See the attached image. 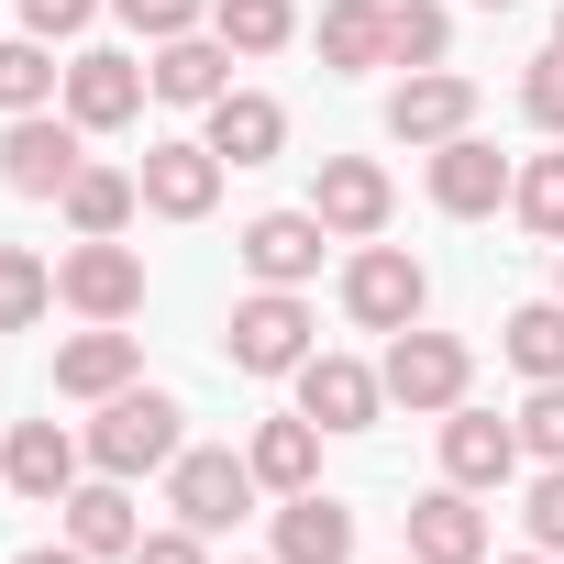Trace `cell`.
Segmentation results:
<instances>
[{
    "label": "cell",
    "instance_id": "6da1fadb",
    "mask_svg": "<svg viewBox=\"0 0 564 564\" xmlns=\"http://www.w3.org/2000/svg\"><path fill=\"white\" fill-rule=\"evenodd\" d=\"M177 421H188V410H177L166 388H144V377H133L122 399H100V421H89L78 443H89V465H100V476H122V487H133V476H166V465L188 454V432H177Z\"/></svg>",
    "mask_w": 564,
    "mask_h": 564
},
{
    "label": "cell",
    "instance_id": "7a4b0ae2",
    "mask_svg": "<svg viewBox=\"0 0 564 564\" xmlns=\"http://www.w3.org/2000/svg\"><path fill=\"white\" fill-rule=\"evenodd\" d=\"M221 355H232L243 377H300V366L322 355V333H311V300H300V289H254V300H232V322H221Z\"/></svg>",
    "mask_w": 564,
    "mask_h": 564
},
{
    "label": "cell",
    "instance_id": "3957f363",
    "mask_svg": "<svg viewBox=\"0 0 564 564\" xmlns=\"http://www.w3.org/2000/svg\"><path fill=\"white\" fill-rule=\"evenodd\" d=\"M56 300H67L78 322H133V311H144V254H133L122 232H78V243L56 254Z\"/></svg>",
    "mask_w": 564,
    "mask_h": 564
},
{
    "label": "cell",
    "instance_id": "277c9868",
    "mask_svg": "<svg viewBox=\"0 0 564 564\" xmlns=\"http://www.w3.org/2000/svg\"><path fill=\"white\" fill-rule=\"evenodd\" d=\"M421 311H432L421 254H410V243H355V265H344V322H355V333H410Z\"/></svg>",
    "mask_w": 564,
    "mask_h": 564
},
{
    "label": "cell",
    "instance_id": "5b68a950",
    "mask_svg": "<svg viewBox=\"0 0 564 564\" xmlns=\"http://www.w3.org/2000/svg\"><path fill=\"white\" fill-rule=\"evenodd\" d=\"M377 377H388V410H432V421H443V410L476 388V355H465L454 333H421V322H410V333H388V366H377Z\"/></svg>",
    "mask_w": 564,
    "mask_h": 564
},
{
    "label": "cell",
    "instance_id": "8992f818",
    "mask_svg": "<svg viewBox=\"0 0 564 564\" xmlns=\"http://www.w3.org/2000/svg\"><path fill=\"white\" fill-rule=\"evenodd\" d=\"M78 166H89V133L78 122H56V111L0 122V188H12V199H67Z\"/></svg>",
    "mask_w": 564,
    "mask_h": 564
},
{
    "label": "cell",
    "instance_id": "52a82bcc",
    "mask_svg": "<svg viewBox=\"0 0 564 564\" xmlns=\"http://www.w3.org/2000/svg\"><path fill=\"white\" fill-rule=\"evenodd\" d=\"M144 100H155L144 56H122V45L67 56V122H78V133H122V122H144Z\"/></svg>",
    "mask_w": 564,
    "mask_h": 564
},
{
    "label": "cell",
    "instance_id": "ba28073f",
    "mask_svg": "<svg viewBox=\"0 0 564 564\" xmlns=\"http://www.w3.org/2000/svg\"><path fill=\"white\" fill-rule=\"evenodd\" d=\"M311 210H322V232H333V243H377V232H388V210H399V188H388V166H377V155H322Z\"/></svg>",
    "mask_w": 564,
    "mask_h": 564
},
{
    "label": "cell",
    "instance_id": "9c48e42d",
    "mask_svg": "<svg viewBox=\"0 0 564 564\" xmlns=\"http://www.w3.org/2000/svg\"><path fill=\"white\" fill-rule=\"evenodd\" d=\"M322 243H333V232H322V210H254L232 254H243L254 289H311V276H322Z\"/></svg>",
    "mask_w": 564,
    "mask_h": 564
},
{
    "label": "cell",
    "instance_id": "30bf717a",
    "mask_svg": "<svg viewBox=\"0 0 564 564\" xmlns=\"http://www.w3.org/2000/svg\"><path fill=\"white\" fill-rule=\"evenodd\" d=\"M388 133L399 144H454V133H476V78H454V67H410L399 89H388Z\"/></svg>",
    "mask_w": 564,
    "mask_h": 564
},
{
    "label": "cell",
    "instance_id": "8fae6325",
    "mask_svg": "<svg viewBox=\"0 0 564 564\" xmlns=\"http://www.w3.org/2000/svg\"><path fill=\"white\" fill-rule=\"evenodd\" d=\"M78 465H89V443H78L67 421H23L12 443H0V487H12V498H34V509H67Z\"/></svg>",
    "mask_w": 564,
    "mask_h": 564
},
{
    "label": "cell",
    "instance_id": "7c38bea8",
    "mask_svg": "<svg viewBox=\"0 0 564 564\" xmlns=\"http://www.w3.org/2000/svg\"><path fill=\"white\" fill-rule=\"evenodd\" d=\"M509 188H520V166H509L487 133H454V144H432V210H454V221H487Z\"/></svg>",
    "mask_w": 564,
    "mask_h": 564
},
{
    "label": "cell",
    "instance_id": "4fadbf2b",
    "mask_svg": "<svg viewBox=\"0 0 564 564\" xmlns=\"http://www.w3.org/2000/svg\"><path fill=\"white\" fill-rule=\"evenodd\" d=\"M144 377V333H122V322H89V333H67L56 344V399H122Z\"/></svg>",
    "mask_w": 564,
    "mask_h": 564
},
{
    "label": "cell",
    "instance_id": "5bb4252c",
    "mask_svg": "<svg viewBox=\"0 0 564 564\" xmlns=\"http://www.w3.org/2000/svg\"><path fill=\"white\" fill-rule=\"evenodd\" d=\"M166 509H177L188 531H232V520L254 509V465H243V454H177V465H166Z\"/></svg>",
    "mask_w": 564,
    "mask_h": 564
},
{
    "label": "cell",
    "instance_id": "9a60e30c",
    "mask_svg": "<svg viewBox=\"0 0 564 564\" xmlns=\"http://www.w3.org/2000/svg\"><path fill=\"white\" fill-rule=\"evenodd\" d=\"M133 177H144V210H155V221H210V199H221V155L188 144V133H177V144H144Z\"/></svg>",
    "mask_w": 564,
    "mask_h": 564
},
{
    "label": "cell",
    "instance_id": "2e32d148",
    "mask_svg": "<svg viewBox=\"0 0 564 564\" xmlns=\"http://www.w3.org/2000/svg\"><path fill=\"white\" fill-rule=\"evenodd\" d=\"M300 410H311L322 432H377L388 377H377V366H355V355H311V366H300Z\"/></svg>",
    "mask_w": 564,
    "mask_h": 564
},
{
    "label": "cell",
    "instance_id": "e0dca14e",
    "mask_svg": "<svg viewBox=\"0 0 564 564\" xmlns=\"http://www.w3.org/2000/svg\"><path fill=\"white\" fill-rule=\"evenodd\" d=\"M443 476L454 487H509L520 476V421H498V410H443Z\"/></svg>",
    "mask_w": 564,
    "mask_h": 564
},
{
    "label": "cell",
    "instance_id": "ac0fdd59",
    "mask_svg": "<svg viewBox=\"0 0 564 564\" xmlns=\"http://www.w3.org/2000/svg\"><path fill=\"white\" fill-rule=\"evenodd\" d=\"M144 78H155L166 111H210V100L232 89V45H221V34H166V45L144 56Z\"/></svg>",
    "mask_w": 564,
    "mask_h": 564
},
{
    "label": "cell",
    "instance_id": "d6986e66",
    "mask_svg": "<svg viewBox=\"0 0 564 564\" xmlns=\"http://www.w3.org/2000/svg\"><path fill=\"white\" fill-rule=\"evenodd\" d=\"M410 553L421 564H487V509H476V487H432V498H410Z\"/></svg>",
    "mask_w": 564,
    "mask_h": 564
},
{
    "label": "cell",
    "instance_id": "ffe728a7",
    "mask_svg": "<svg viewBox=\"0 0 564 564\" xmlns=\"http://www.w3.org/2000/svg\"><path fill=\"white\" fill-rule=\"evenodd\" d=\"M221 166H276V155H289V111H276L265 89H221L210 100V133H199Z\"/></svg>",
    "mask_w": 564,
    "mask_h": 564
},
{
    "label": "cell",
    "instance_id": "44dd1931",
    "mask_svg": "<svg viewBox=\"0 0 564 564\" xmlns=\"http://www.w3.org/2000/svg\"><path fill=\"white\" fill-rule=\"evenodd\" d=\"M67 542L89 553V564H133V542H144V509H133V487L122 476H89V487H67Z\"/></svg>",
    "mask_w": 564,
    "mask_h": 564
},
{
    "label": "cell",
    "instance_id": "7402d4cb",
    "mask_svg": "<svg viewBox=\"0 0 564 564\" xmlns=\"http://www.w3.org/2000/svg\"><path fill=\"white\" fill-rule=\"evenodd\" d=\"M322 421L311 410H289V421H265L254 443H243V465H254V487H276V498H300V487H322Z\"/></svg>",
    "mask_w": 564,
    "mask_h": 564
},
{
    "label": "cell",
    "instance_id": "603a6c76",
    "mask_svg": "<svg viewBox=\"0 0 564 564\" xmlns=\"http://www.w3.org/2000/svg\"><path fill=\"white\" fill-rule=\"evenodd\" d=\"M276 564H355V509L300 487L289 509H276Z\"/></svg>",
    "mask_w": 564,
    "mask_h": 564
},
{
    "label": "cell",
    "instance_id": "cb8c5ba5",
    "mask_svg": "<svg viewBox=\"0 0 564 564\" xmlns=\"http://www.w3.org/2000/svg\"><path fill=\"white\" fill-rule=\"evenodd\" d=\"M56 89H67V67H56V45H45V34H0V122L56 111Z\"/></svg>",
    "mask_w": 564,
    "mask_h": 564
},
{
    "label": "cell",
    "instance_id": "d4e9b609",
    "mask_svg": "<svg viewBox=\"0 0 564 564\" xmlns=\"http://www.w3.org/2000/svg\"><path fill=\"white\" fill-rule=\"evenodd\" d=\"M322 67L333 78L388 67V0H322Z\"/></svg>",
    "mask_w": 564,
    "mask_h": 564
},
{
    "label": "cell",
    "instance_id": "484cf974",
    "mask_svg": "<svg viewBox=\"0 0 564 564\" xmlns=\"http://www.w3.org/2000/svg\"><path fill=\"white\" fill-rule=\"evenodd\" d=\"M56 210H67V232H122V221L144 210V177H122V166H78Z\"/></svg>",
    "mask_w": 564,
    "mask_h": 564
},
{
    "label": "cell",
    "instance_id": "4316f807",
    "mask_svg": "<svg viewBox=\"0 0 564 564\" xmlns=\"http://www.w3.org/2000/svg\"><path fill=\"white\" fill-rule=\"evenodd\" d=\"M498 355L542 388V377H564V300H520L509 311V333H498Z\"/></svg>",
    "mask_w": 564,
    "mask_h": 564
},
{
    "label": "cell",
    "instance_id": "83f0119b",
    "mask_svg": "<svg viewBox=\"0 0 564 564\" xmlns=\"http://www.w3.org/2000/svg\"><path fill=\"white\" fill-rule=\"evenodd\" d=\"M443 56H454L443 0H388V67H443Z\"/></svg>",
    "mask_w": 564,
    "mask_h": 564
},
{
    "label": "cell",
    "instance_id": "f1b7e54d",
    "mask_svg": "<svg viewBox=\"0 0 564 564\" xmlns=\"http://www.w3.org/2000/svg\"><path fill=\"white\" fill-rule=\"evenodd\" d=\"M56 311V265L23 254V243H0V333H34Z\"/></svg>",
    "mask_w": 564,
    "mask_h": 564
},
{
    "label": "cell",
    "instance_id": "f546056e",
    "mask_svg": "<svg viewBox=\"0 0 564 564\" xmlns=\"http://www.w3.org/2000/svg\"><path fill=\"white\" fill-rule=\"evenodd\" d=\"M210 34L232 56H276V45L300 34V12H289V0H210Z\"/></svg>",
    "mask_w": 564,
    "mask_h": 564
},
{
    "label": "cell",
    "instance_id": "4dcf8cb0",
    "mask_svg": "<svg viewBox=\"0 0 564 564\" xmlns=\"http://www.w3.org/2000/svg\"><path fill=\"white\" fill-rule=\"evenodd\" d=\"M509 210H520L542 243H564V155H531V166H520V188H509Z\"/></svg>",
    "mask_w": 564,
    "mask_h": 564
},
{
    "label": "cell",
    "instance_id": "1f68e13d",
    "mask_svg": "<svg viewBox=\"0 0 564 564\" xmlns=\"http://www.w3.org/2000/svg\"><path fill=\"white\" fill-rule=\"evenodd\" d=\"M520 111H531V133H564V45H542L520 67Z\"/></svg>",
    "mask_w": 564,
    "mask_h": 564
},
{
    "label": "cell",
    "instance_id": "d6a6232c",
    "mask_svg": "<svg viewBox=\"0 0 564 564\" xmlns=\"http://www.w3.org/2000/svg\"><path fill=\"white\" fill-rule=\"evenodd\" d=\"M520 454L564 465V377H542V388H531V410H520Z\"/></svg>",
    "mask_w": 564,
    "mask_h": 564
},
{
    "label": "cell",
    "instance_id": "836d02e7",
    "mask_svg": "<svg viewBox=\"0 0 564 564\" xmlns=\"http://www.w3.org/2000/svg\"><path fill=\"white\" fill-rule=\"evenodd\" d=\"M111 12H122L144 45H166V34H199V23H210V0H111Z\"/></svg>",
    "mask_w": 564,
    "mask_h": 564
},
{
    "label": "cell",
    "instance_id": "e575fe53",
    "mask_svg": "<svg viewBox=\"0 0 564 564\" xmlns=\"http://www.w3.org/2000/svg\"><path fill=\"white\" fill-rule=\"evenodd\" d=\"M520 520H531V553H564V465L531 476V509H520Z\"/></svg>",
    "mask_w": 564,
    "mask_h": 564
},
{
    "label": "cell",
    "instance_id": "d590c367",
    "mask_svg": "<svg viewBox=\"0 0 564 564\" xmlns=\"http://www.w3.org/2000/svg\"><path fill=\"white\" fill-rule=\"evenodd\" d=\"M133 564H210V531H188V520H177V531H144Z\"/></svg>",
    "mask_w": 564,
    "mask_h": 564
},
{
    "label": "cell",
    "instance_id": "8d00e7d4",
    "mask_svg": "<svg viewBox=\"0 0 564 564\" xmlns=\"http://www.w3.org/2000/svg\"><path fill=\"white\" fill-rule=\"evenodd\" d=\"M89 12H100V0H23V34H89Z\"/></svg>",
    "mask_w": 564,
    "mask_h": 564
},
{
    "label": "cell",
    "instance_id": "74e56055",
    "mask_svg": "<svg viewBox=\"0 0 564 564\" xmlns=\"http://www.w3.org/2000/svg\"><path fill=\"white\" fill-rule=\"evenodd\" d=\"M12 564H89L78 542H34V553H12Z\"/></svg>",
    "mask_w": 564,
    "mask_h": 564
},
{
    "label": "cell",
    "instance_id": "f35d334b",
    "mask_svg": "<svg viewBox=\"0 0 564 564\" xmlns=\"http://www.w3.org/2000/svg\"><path fill=\"white\" fill-rule=\"evenodd\" d=\"M553 300H564V243H553Z\"/></svg>",
    "mask_w": 564,
    "mask_h": 564
},
{
    "label": "cell",
    "instance_id": "ab89813d",
    "mask_svg": "<svg viewBox=\"0 0 564 564\" xmlns=\"http://www.w3.org/2000/svg\"><path fill=\"white\" fill-rule=\"evenodd\" d=\"M476 12H520V0H476Z\"/></svg>",
    "mask_w": 564,
    "mask_h": 564
},
{
    "label": "cell",
    "instance_id": "60d3db41",
    "mask_svg": "<svg viewBox=\"0 0 564 564\" xmlns=\"http://www.w3.org/2000/svg\"><path fill=\"white\" fill-rule=\"evenodd\" d=\"M509 564H553V553H509Z\"/></svg>",
    "mask_w": 564,
    "mask_h": 564
},
{
    "label": "cell",
    "instance_id": "b9f144b4",
    "mask_svg": "<svg viewBox=\"0 0 564 564\" xmlns=\"http://www.w3.org/2000/svg\"><path fill=\"white\" fill-rule=\"evenodd\" d=\"M553 45H564V12H553Z\"/></svg>",
    "mask_w": 564,
    "mask_h": 564
},
{
    "label": "cell",
    "instance_id": "7bdbcfd3",
    "mask_svg": "<svg viewBox=\"0 0 564 564\" xmlns=\"http://www.w3.org/2000/svg\"><path fill=\"white\" fill-rule=\"evenodd\" d=\"M399 564H421V553H399Z\"/></svg>",
    "mask_w": 564,
    "mask_h": 564
},
{
    "label": "cell",
    "instance_id": "ee69618b",
    "mask_svg": "<svg viewBox=\"0 0 564 564\" xmlns=\"http://www.w3.org/2000/svg\"><path fill=\"white\" fill-rule=\"evenodd\" d=\"M553 564H564V553H553Z\"/></svg>",
    "mask_w": 564,
    "mask_h": 564
},
{
    "label": "cell",
    "instance_id": "f6af8a7d",
    "mask_svg": "<svg viewBox=\"0 0 564 564\" xmlns=\"http://www.w3.org/2000/svg\"><path fill=\"white\" fill-rule=\"evenodd\" d=\"M265 564H276V553H265Z\"/></svg>",
    "mask_w": 564,
    "mask_h": 564
}]
</instances>
